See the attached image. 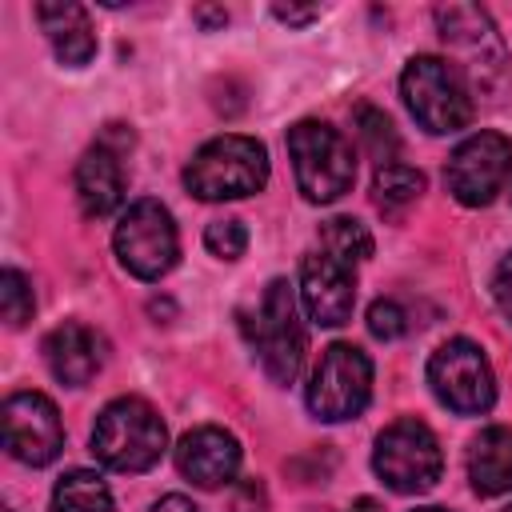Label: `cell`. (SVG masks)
<instances>
[{
  "instance_id": "obj_9",
  "label": "cell",
  "mask_w": 512,
  "mask_h": 512,
  "mask_svg": "<svg viewBox=\"0 0 512 512\" xmlns=\"http://www.w3.org/2000/svg\"><path fill=\"white\" fill-rule=\"evenodd\" d=\"M256 352H260V364L264 372L276 380V384H292L304 368V352H308V336H304V324H300V312H296V296L288 288V280H272L260 296V308H256Z\"/></svg>"
},
{
  "instance_id": "obj_33",
  "label": "cell",
  "mask_w": 512,
  "mask_h": 512,
  "mask_svg": "<svg viewBox=\"0 0 512 512\" xmlns=\"http://www.w3.org/2000/svg\"><path fill=\"white\" fill-rule=\"evenodd\" d=\"M508 512H512V508H508Z\"/></svg>"
},
{
  "instance_id": "obj_24",
  "label": "cell",
  "mask_w": 512,
  "mask_h": 512,
  "mask_svg": "<svg viewBox=\"0 0 512 512\" xmlns=\"http://www.w3.org/2000/svg\"><path fill=\"white\" fill-rule=\"evenodd\" d=\"M204 248L212 256H220V260H240L244 248H248V228L240 220H232V216L228 220H212L204 228Z\"/></svg>"
},
{
  "instance_id": "obj_4",
  "label": "cell",
  "mask_w": 512,
  "mask_h": 512,
  "mask_svg": "<svg viewBox=\"0 0 512 512\" xmlns=\"http://www.w3.org/2000/svg\"><path fill=\"white\" fill-rule=\"evenodd\" d=\"M288 156L296 172V188L312 204L340 200L356 180L352 144L324 120H300L288 128Z\"/></svg>"
},
{
  "instance_id": "obj_20",
  "label": "cell",
  "mask_w": 512,
  "mask_h": 512,
  "mask_svg": "<svg viewBox=\"0 0 512 512\" xmlns=\"http://www.w3.org/2000/svg\"><path fill=\"white\" fill-rule=\"evenodd\" d=\"M424 192V176L408 164H384L376 168V180H372V196H376V208L384 216H400L408 204H416Z\"/></svg>"
},
{
  "instance_id": "obj_29",
  "label": "cell",
  "mask_w": 512,
  "mask_h": 512,
  "mask_svg": "<svg viewBox=\"0 0 512 512\" xmlns=\"http://www.w3.org/2000/svg\"><path fill=\"white\" fill-rule=\"evenodd\" d=\"M152 512H200V508H196L188 496H176V492H172V496H160V500L152 504Z\"/></svg>"
},
{
  "instance_id": "obj_22",
  "label": "cell",
  "mask_w": 512,
  "mask_h": 512,
  "mask_svg": "<svg viewBox=\"0 0 512 512\" xmlns=\"http://www.w3.org/2000/svg\"><path fill=\"white\" fill-rule=\"evenodd\" d=\"M356 136L364 144V152L384 168V164H396V148H400V136L392 128V120L372 108V104H360L356 108Z\"/></svg>"
},
{
  "instance_id": "obj_25",
  "label": "cell",
  "mask_w": 512,
  "mask_h": 512,
  "mask_svg": "<svg viewBox=\"0 0 512 512\" xmlns=\"http://www.w3.org/2000/svg\"><path fill=\"white\" fill-rule=\"evenodd\" d=\"M368 332L380 336V340H396V336H404V332H408V316H404V308H400L396 300H376V304L368 308Z\"/></svg>"
},
{
  "instance_id": "obj_31",
  "label": "cell",
  "mask_w": 512,
  "mask_h": 512,
  "mask_svg": "<svg viewBox=\"0 0 512 512\" xmlns=\"http://www.w3.org/2000/svg\"><path fill=\"white\" fill-rule=\"evenodd\" d=\"M356 512H376V504H372V500H360V504H356Z\"/></svg>"
},
{
  "instance_id": "obj_16",
  "label": "cell",
  "mask_w": 512,
  "mask_h": 512,
  "mask_svg": "<svg viewBox=\"0 0 512 512\" xmlns=\"http://www.w3.org/2000/svg\"><path fill=\"white\" fill-rule=\"evenodd\" d=\"M76 200L80 212L100 220L108 212H116V204L124 200V164H120V148H112L104 136L80 156L76 164Z\"/></svg>"
},
{
  "instance_id": "obj_27",
  "label": "cell",
  "mask_w": 512,
  "mask_h": 512,
  "mask_svg": "<svg viewBox=\"0 0 512 512\" xmlns=\"http://www.w3.org/2000/svg\"><path fill=\"white\" fill-rule=\"evenodd\" d=\"M492 300H496V308L512 320V252L496 264V272H492Z\"/></svg>"
},
{
  "instance_id": "obj_5",
  "label": "cell",
  "mask_w": 512,
  "mask_h": 512,
  "mask_svg": "<svg viewBox=\"0 0 512 512\" xmlns=\"http://www.w3.org/2000/svg\"><path fill=\"white\" fill-rule=\"evenodd\" d=\"M436 28L444 48L456 56L452 64L464 72L468 88H496L500 76L508 72V52L504 40L496 32V24L488 20L484 8L476 4H444L436 8Z\"/></svg>"
},
{
  "instance_id": "obj_13",
  "label": "cell",
  "mask_w": 512,
  "mask_h": 512,
  "mask_svg": "<svg viewBox=\"0 0 512 512\" xmlns=\"http://www.w3.org/2000/svg\"><path fill=\"white\" fill-rule=\"evenodd\" d=\"M300 300H304V312L324 324V328H340L352 308H356V276H352V264L328 256L324 248L304 256L300 264Z\"/></svg>"
},
{
  "instance_id": "obj_15",
  "label": "cell",
  "mask_w": 512,
  "mask_h": 512,
  "mask_svg": "<svg viewBox=\"0 0 512 512\" xmlns=\"http://www.w3.org/2000/svg\"><path fill=\"white\" fill-rule=\"evenodd\" d=\"M44 364L60 384L84 388L104 364V336L88 324L64 320L60 328H52L44 336Z\"/></svg>"
},
{
  "instance_id": "obj_10",
  "label": "cell",
  "mask_w": 512,
  "mask_h": 512,
  "mask_svg": "<svg viewBox=\"0 0 512 512\" xmlns=\"http://www.w3.org/2000/svg\"><path fill=\"white\" fill-rule=\"evenodd\" d=\"M428 384L436 400L460 416H480L496 400V380L488 356L472 340H448L428 360Z\"/></svg>"
},
{
  "instance_id": "obj_12",
  "label": "cell",
  "mask_w": 512,
  "mask_h": 512,
  "mask_svg": "<svg viewBox=\"0 0 512 512\" xmlns=\"http://www.w3.org/2000/svg\"><path fill=\"white\" fill-rule=\"evenodd\" d=\"M4 444L8 456L20 464H52L64 448V424L56 404L44 392H12L4 400Z\"/></svg>"
},
{
  "instance_id": "obj_7",
  "label": "cell",
  "mask_w": 512,
  "mask_h": 512,
  "mask_svg": "<svg viewBox=\"0 0 512 512\" xmlns=\"http://www.w3.org/2000/svg\"><path fill=\"white\" fill-rule=\"evenodd\" d=\"M372 468L392 492H404V496L428 492L440 480V468H444L440 440L420 420H396L376 436Z\"/></svg>"
},
{
  "instance_id": "obj_11",
  "label": "cell",
  "mask_w": 512,
  "mask_h": 512,
  "mask_svg": "<svg viewBox=\"0 0 512 512\" xmlns=\"http://www.w3.org/2000/svg\"><path fill=\"white\" fill-rule=\"evenodd\" d=\"M508 176H512V140L500 132H476L460 140L444 168L448 192L468 208L492 204L496 192H504Z\"/></svg>"
},
{
  "instance_id": "obj_30",
  "label": "cell",
  "mask_w": 512,
  "mask_h": 512,
  "mask_svg": "<svg viewBox=\"0 0 512 512\" xmlns=\"http://www.w3.org/2000/svg\"><path fill=\"white\" fill-rule=\"evenodd\" d=\"M196 20H204V24H224L228 12H224V8H196Z\"/></svg>"
},
{
  "instance_id": "obj_21",
  "label": "cell",
  "mask_w": 512,
  "mask_h": 512,
  "mask_svg": "<svg viewBox=\"0 0 512 512\" xmlns=\"http://www.w3.org/2000/svg\"><path fill=\"white\" fill-rule=\"evenodd\" d=\"M320 244H324L328 256H336V260H344V264H360V260L372 256V232H368L360 220H352V216H332V220H324Z\"/></svg>"
},
{
  "instance_id": "obj_18",
  "label": "cell",
  "mask_w": 512,
  "mask_h": 512,
  "mask_svg": "<svg viewBox=\"0 0 512 512\" xmlns=\"http://www.w3.org/2000/svg\"><path fill=\"white\" fill-rule=\"evenodd\" d=\"M468 480L476 496L512 492V428H484L468 444Z\"/></svg>"
},
{
  "instance_id": "obj_19",
  "label": "cell",
  "mask_w": 512,
  "mask_h": 512,
  "mask_svg": "<svg viewBox=\"0 0 512 512\" xmlns=\"http://www.w3.org/2000/svg\"><path fill=\"white\" fill-rule=\"evenodd\" d=\"M52 512H116V504H112L108 484L96 472L72 468L52 488Z\"/></svg>"
},
{
  "instance_id": "obj_28",
  "label": "cell",
  "mask_w": 512,
  "mask_h": 512,
  "mask_svg": "<svg viewBox=\"0 0 512 512\" xmlns=\"http://www.w3.org/2000/svg\"><path fill=\"white\" fill-rule=\"evenodd\" d=\"M272 16H276V20H284V24H308V20H316V16H320V8H316V4H312V8L276 4V8H272Z\"/></svg>"
},
{
  "instance_id": "obj_32",
  "label": "cell",
  "mask_w": 512,
  "mask_h": 512,
  "mask_svg": "<svg viewBox=\"0 0 512 512\" xmlns=\"http://www.w3.org/2000/svg\"><path fill=\"white\" fill-rule=\"evenodd\" d=\"M412 512H448V508H436V504H428V508H412Z\"/></svg>"
},
{
  "instance_id": "obj_3",
  "label": "cell",
  "mask_w": 512,
  "mask_h": 512,
  "mask_svg": "<svg viewBox=\"0 0 512 512\" xmlns=\"http://www.w3.org/2000/svg\"><path fill=\"white\" fill-rule=\"evenodd\" d=\"M400 96L420 128L432 136H448L468 128L472 120V88L452 60L440 56H412L400 76Z\"/></svg>"
},
{
  "instance_id": "obj_8",
  "label": "cell",
  "mask_w": 512,
  "mask_h": 512,
  "mask_svg": "<svg viewBox=\"0 0 512 512\" xmlns=\"http://www.w3.org/2000/svg\"><path fill=\"white\" fill-rule=\"evenodd\" d=\"M372 400V360L356 344H328L308 384V408L316 420L340 424L368 408Z\"/></svg>"
},
{
  "instance_id": "obj_17",
  "label": "cell",
  "mask_w": 512,
  "mask_h": 512,
  "mask_svg": "<svg viewBox=\"0 0 512 512\" xmlns=\"http://www.w3.org/2000/svg\"><path fill=\"white\" fill-rule=\"evenodd\" d=\"M36 20H40V28H44L60 64L84 68L96 56V32H92V20L80 4H68V0L36 4Z\"/></svg>"
},
{
  "instance_id": "obj_6",
  "label": "cell",
  "mask_w": 512,
  "mask_h": 512,
  "mask_svg": "<svg viewBox=\"0 0 512 512\" xmlns=\"http://www.w3.org/2000/svg\"><path fill=\"white\" fill-rule=\"evenodd\" d=\"M112 248L120 256V264L136 276V280H160L176 268L180 260V236L172 224V212L160 200H136L128 204V212L120 216L116 232H112Z\"/></svg>"
},
{
  "instance_id": "obj_2",
  "label": "cell",
  "mask_w": 512,
  "mask_h": 512,
  "mask_svg": "<svg viewBox=\"0 0 512 512\" xmlns=\"http://www.w3.org/2000/svg\"><path fill=\"white\" fill-rule=\"evenodd\" d=\"M184 184L196 200H240L268 184V148L256 136H216L184 168Z\"/></svg>"
},
{
  "instance_id": "obj_26",
  "label": "cell",
  "mask_w": 512,
  "mask_h": 512,
  "mask_svg": "<svg viewBox=\"0 0 512 512\" xmlns=\"http://www.w3.org/2000/svg\"><path fill=\"white\" fill-rule=\"evenodd\" d=\"M232 512H268V492L260 480H240L232 492Z\"/></svg>"
},
{
  "instance_id": "obj_1",
  "label": "cell",
  "mask_w": 512,
  "mask_h": 512,
  "mask_svg": "<svg viewBox=\"0 0 512 512\" xmlns=\"http://www.w3.org/2000/svg\"><path fill=\"white\" fill-rule=\"evenodd\" d=\"M168 448V428L140 396L112 400L92 428V456L112 472H148Z\"/></svg>"
},
{
  "instance_id": "obj_14",
  "label": "cell",
  "mask_w": 512,
  "mask_h": 512,
  "mask_svg": "<svg viewBox=\"0 0 512 512\" xmlns=\"http://www.w3.org/2000/svg\"><path fill=\"white\" fill-rule=\"evenodd\" d=\"M176 468L184 480H192L196 488H224L236 480L240 468V444L232 432L204 424L192 428L180 444H176Z\"/></svg>"
},
{
  "instance_id": "obj_23",
  "label": "cell",
  "mask_w": 512,
  "mask_h": 512,
  "mask_svg": "<svg viewBox=\"0 0 512 512\" xmlns=\"http://www.w3.org/2000/svg\"><path fill=\"white\" fill-rule=\"evenodd\" d=\"M0 308H4L8 328H24L32 320L36 296H32V280L20 268H4V276H0Z\"/></svg>"
}]
</instances>
